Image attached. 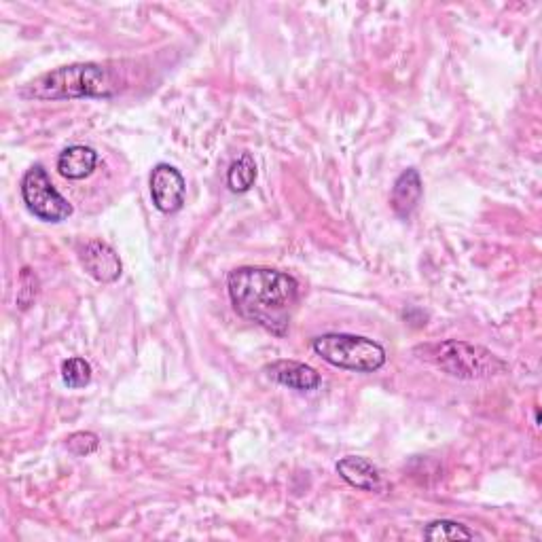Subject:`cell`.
I'll return each instance as SVG.
<instances>
[{
  "mask_svg": "<svg viewBox=\"0 0 542 542\" xmlns=\"http://www.w3.org/2000/svg\"><path fill=\"white\" fill-rule=\"evenodd\" d=\"M229 299L244 320L284 337L299 303V282L280 269L238 267L227 278Z\"/></svg>",
  "mask_w": 542,
  "mask_h": 542,
  "instance_id": "cell-1",
  "label": "cell"
},
{
  "mask_svg": "<svg viewBox=\"0 0 542 542\" xmlns=\"http://www.w3.org/2000/svg\"><path fill=\"white\" fill-rule=\"evenodd\" d=\"M119 92V81L106 64L85 62L49 70L28 81L20 96L26 100H81L113 98Z\"/></svg>",
  "mask_w": 542,
  "mask_h": 542,
  "instance_id": "cell-2",
  "label": "cell"
},
{
  "mask_svg": "<svg viewBox=\"0 0 542 542\" xmlns=\"http://www.w3.org/2000/svg\"><path fill=\"white\" fill-rule=\"evenodd\" d=\"M413 354L458 379H490L509 369V365L490 350L458 339L426 343L415 348Z\"/></svg>",
  "mask_w": 542,
  "mask_h": 542,
  "instance_id": "cell-3",
  "label": "cell"
},
{
  "mask_svg": "<svg viewBox=\"0 0 542 542\" xmlns=\"http://www.w3.org/2000/svg\"><path fill=\"white\" fill-rule=\"evenodd\" d=\"M312 350L337 369L373 373L386 365V350L377 341L363 335L327 333L312 339Z\"/></svg>",
  "mask_w": 542,
  "mask_h": 542,
  "instance_id": "cell-4",
  "label": "cell"
},
{
  "mask_svg": "<svg viewBox=\"0 0 542 542\" xmlns=\"http://www.w3.org/2000/svg\"><path fill=\"white\" fill-rule=\"evenodd\" d=\"M22 200L30 214L45 223H62L72 214L66 197L53 187L43 166H32L22 178Z\"/></svg>",
  "mask_w": 542,
  "mask_h": 542,
  "instance_id": "cell-5",
  "label": "cell"
},
{
  "mask_svg": "<svg viewBox=\"0 0 542 542\" xmlns=\"http://www.w3.org/2000/svg\"><path fill=\"white\" fill-rule=\"evenodd\" d=\"M149 185H151L153 206L159 212L174 214L185 206L187 183H185V176L180 174L174 166L157 164L151 172Z\"/></svg>",
  "mask_w": 542,
  "mask_h": 542,
  "instance_id": "cell-6",
  "label": "cell"
},
{
  "mask_svg": "<svg viewBox=\"0 0 542 542\" xmlns=\"http://www.w3.org/2000/svg\"><path fill=\"white\" fill-rule=\"evenodd\" d=\"M81 265L96 282L113 284L121 278L123 265L117 250L102 240H92L81 248Z\"/></svg>",
  "mask_w": 542,
  "mask_h": 542,
  "instance_id": "cell-7",
  "label": "cell"
},
{
  "mask_svg": "<svg viewBox=\"0 0 542 542\" xmlns=\"http://www.w3.org/2000/svg\"><path fill=\"white\" fill-rule=\"evenodd\" d=\"M265 373L271 382L297 392H314L322 382L314 367L297 363V360H276V363L265 367Z\"/></svg>",
  "mask_w": 542,
  "mask_h": 542,
  "instance_id": "cell-8",
  "label": "cell"
},
{
  "mask_svg": "<svg viewBox=\"0 0 542 542\" xmlns=\"http://www.w3.org/2000/svg\"><path fill=\"white\" fill-rule=\"evenodd\" d=\"M422 178L418 170H405L399 178L394 180L392 187V195H390V206L394 210L396 216H401V219H407V216L413 214V210L418 208V204L422 202Z\"/></svg>",
  "mask_w": 542,
  "mask_h": 542,
  "instance_id": "cell-9",
  "label": "cell"
},
{
  "mask_svg": "<svg viewBox=\"0 0 542 542\" xmlns=\"http://www.w3.org/2000/svg\"><path fill=\"white\" fill-rule=\"evenodd\" d=\"M337 473L348 485L356 487L363 492H375L382 487V475H379L377 466L360 456H346L337 462Z\"/></svg>",
  "mask_w": 542,
  "mask_h": 542,
  "instance_id": "cell-10",
  "label": "cell"
},
{
  "mask_svg": "<svg viewBox=\"0 0 542 542\" xmlns=\"http://www.w3.org/2000/svg\"><path fill=\"white\" fill-rule=\"evenodd\" d=\"M96 166L98 153L92 147H83V144H72L58 157V172L68 180H83L92 176Z\"/></svg>",
  "mask_w": 542,
  "mask_h": 542,
  "instance_id": "cell-11",
  "label": "cell"
},
{
  "mask_svg": "<svg viewBox=\"0 0 542 542\" xmlns=\"http://www.w3.org/2000/svg\"><path fill=\"white\" fill-rule=\"evenodd\" d=\"M257 180V161L250 153H242L227 172V187L233 193H246Z\"/></svg>",
  "mask_w": 542,
  "mask_h": 542,
  "instance_id": "cell-12",
  "label": "cell"
},
{
  "mask_svg": "<svg viewBox=\"0 0 542 542\" xmlns=\"http://www.w3.org/2000/svg\"><path fill=\"white\" fill-rule=\"evenodd\" d=\"M426 540H473L475 532L468 530L466 526L458 521L449 519H437L426 526L424 530Z\"/></svg>",
  "mask_w": 542,
  "mask_h": 542,
  "instance_id": "cell-13",
  "label": "cell"
},
{
  "mask_svg": "<svg viewBox=\"0 0 542 542\" xmlns=\"http://www.w3.org/2000/svg\"><path fill=\"white\" fill-rule=\"evenodd\" d=\"M62 382L72 390L89 386V382H92V365H89L87 360L81 356H72V358L64 360Z\"/></svg>",
  "mask_w": 542,
  "mask_h": 542,
  "instance_id": "cell-14",
  "label": "cell"
},
{
  "mask_svg": "<svg viewBox=\"0 0 542 542\" xmlns=\"http://www.w3.org/2000/svg\"><path fill=\"white\" fill-rule=\"evenodd\" d=\"M39 278H36L34 271L30 267H24L20 271V282H17V295H15V303L20 310H28V307L39 297Z\"/></svg>",
  "mask_w": 542,
  "mask_h": 542,
  "instance_id": "cell-15",
  "label": "cell"
},
{
  "mask_svg": "<svg viewBox=\"0 0 542 542\" xmlns=\"http://www.w3.org/2000/svg\"><path fill=\"white\" fill-rule=\"evenodd\" d=\"M66 447L70 454H75L79 458H85V456H92L94 451H98L100 447V439L98 435H94V432H75V435H70L66 439Z\"/></svg>",
  "mask_w": 542,
  "mask_h": 542,
  "instance_id": "cell-16",
  "label": "cell"
}]
</instances>
